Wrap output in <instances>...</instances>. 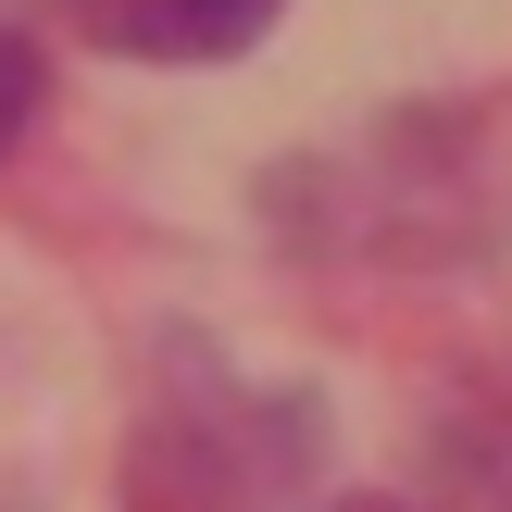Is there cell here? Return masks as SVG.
I'll return each instance as SVG.
<instances>
[{
	"label": "cell",
	"mask_w": 512,
	"mask_h": 512,
	"mask_svg": "<svg viewBox=\"0 0 512 512\" xmlns=\"http://www.w3.org/2000/svg\"><path fill=\"white\" fill-rule=\"evenodd\" d=\"M288 0H88L100 50H138V63H238Z\"/></svg>",
	"instance_id": "obj_1"
},
{
	"label": "cell",
	"mask_w": 512,
	"mask_h": 512,
	"mask_svg": "<svg viewBox=\"0 0 512 512\" xmlns=\"http://www.w3.org/2000/svg\"><path fill=\"white\" fill-rule=\"evenodd\" d=\"M38 100H50V63H38V38H25V25H0V163L25 150Z\"/></svg>",
	"instance_id": "obj_2"
}]
</instances>
